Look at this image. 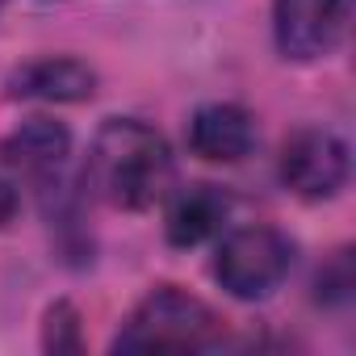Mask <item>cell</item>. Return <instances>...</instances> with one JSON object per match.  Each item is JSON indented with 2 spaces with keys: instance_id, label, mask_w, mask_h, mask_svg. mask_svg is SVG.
<instances>
[{
  "instance_id": "obj_1",
  "label": "cell",
  "mask_w": 356,
  "mask_h": 356,
  "mask_svg": "<svg viewBox=\"0 0 356 356\" xmlns=\"http://www.w3.org/2000/svg\"><path fill=\"white\" fill-rule=\"evenodd\" d=\"M84 181L113 210H151L168 197L176 163L159 130L138 118H109L92 138Z\"/></svg>"
},
{
  "instance_id": "obj_2",
  "label": "cell",
  "mask_w": 356,
  "mask_h": 356,
  "mask_svg": "<svg viewBox=\"0 0 356 356\" xmlns=\"http://www.w3.org/2000/svg\"><path fill=\"white\" fill-rule=\"evenodd\" d=\"M222 339L218 314L189 289L155 285L113 335V352H206Z\"/></svg>"
},
{
  "instance_id": "obj_3",
  "label": "cell",
  "mask_w": 356,
  "mask_h": 356,
  "mask_svg": "<svg viewBox=\"0 0 356 356\" xmlns=\"http://www.w3.org/2000/svg\"><path fill=\"white\" fill-rule=\"evenodd\" d=\"M289 264H293V243L277 227H243L218 243L214 281L239 302H260L273 289H281Z\"/></svg>"
},
{
  "instance_id": "obj_4",
  "label": "cell",
  "mask_w": 356,
  "mask_h": 356,
  "mask_svg": "<svg viewBox=\"0 0 356 356\" xmlns=\"http://www.w3.org/2000/svg\"><path fill=\"white\" fill-rule=\"evenodd\" d=\"M281 185L302 197V202H327L348 185V172H352V155L348 143L335 130L323 126H302L281 143Z\"/></svg>"
},
{
  "instance_id": "obj_5",
  "label": "cell",
  "mask_w": 356,
  "mask_h": 356,
  "mask_svg": "<svg viewBox=\"0 0 356 356\" xmlns=\"http://www.w3.org/2000/svg\"><path fill=\"white\" fill-rule=\"evenodd\" d=\"M352 22V0H277L273 5V38L277 51L293 63L327 59Z\"/></svg>"
},
{
  "instance_id": "obj_6",
  "label": "cell",
  "mask_w": 356,
  "mask_h": 356,
  "mask_svg": "<svg viewBox=\"0 0 356 356\" xmlns=\"http://www.w3.org/2000/svg\"><path fill=\"white\" fill-rule=\"evenodd\" d=\"M13 101H47V105H76L88 101L97 92V72L84 59L72 55H47V59H30L22 67L9 72L5 80Z\"/></svg>"
},
{
  "instance_id": "obj_7",
  "label": "cell",
  "mask_w": 356,
  "mask_h": 356,
  "mask_svg": "<svg viewBox=\"0 0 356 356\" xmlns=\"http://www.w3.org/2000/svg\"><path fill=\"white\" fill-rule=\"evenodd\" d=\"M72 155V130L55 118H30L0 138V163L30 181H55Z\"/></svg>"
},
{
  "instance_id": "obj_8",
  "label": "cell",
  "mask_w": 356,
  "mask_h": 356,
  "mask_svg": "<svg viewBox=\"0 0 356 356\" xmlns=\"http://www.w3.org/2000/svg\"><path fill=\"white\" fill-rule=\"evenodd\" d=\"M256 147V122L243 105L218 101L189 118V151L206 163H239Z\"/></svg>"
},
{
  "instance_id": "obj_9",
  "label": "cell",
  "mask_w": 356,
  "mask_h": 356,
  "mask_svg": "<svg viewBox=\"0 0 356 356\" xmlns=\"http://www.w3.org/2000/svg\"><path fill=\"white\" fill-rule=\"evenodd\" d=\"M227 214H231V197L218 185H189L168 202V222H163L168 243L172 248H197L222 231Z\"/></svg>"
},
{
  "instance_id": "obj_10",
  "label": "cell",
  "mask_w": 356,
  "mask_h": 356,
  "mask_svg": "<svg viewBox=\"0 0 356 356\" xmlns=\"http://www.w3.org/2000/svg\"><path fill=\"white\" fill-rule=\"evenodd\" d=\"M42 348L47 352H84L80 335V310L72 302H55L42 318Z\"/></svg>"
},
{
  "instance_id": "obj_11",
  "label": "cell",
  "mask_w": 356,
  "mask_h": 356,
  "mask_svg": "<svg viewBox=\"0 0 356 356\" xmlns=\"http://www.w3.org/2000/svg\"><path fill=\"white\" fill-rule=\"evenodd\" d=\"M17 210H22V197H17V189L5 181V176H0V231H5V227H13Z\"/></svg>"
}]
</instances>
